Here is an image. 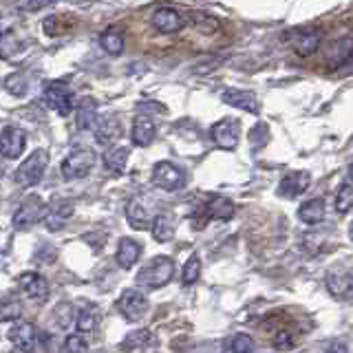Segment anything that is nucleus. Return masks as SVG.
<instances>
[{
	"label": "nucleus",
	"mask_w": 353,
	"mask_h": 353,
	"mask_svg": "<svg viewBox=\"0 0 353 353\" xmlns=\"http://www.w3.org/2000/svg\"><path fill=\"white\" fill-rule=\"evenodd\" d=\"M174 274V263L168 256H154L150 259L137 274V283L148 287V290H159V287L168 285Z\"/></svg>",
	"instance_id": "f257e3e1"
},
{
	"label": "nucleus",
	"mask_w": 353,
	"mask_h": 353,
	"mask_svg": "<svg viewBox=\"0 0 353 353\" xmlns=\"http://www.w3.org/2000/svg\"><path fill=\"white\" fill-rule=\"evenodd\" d=\"M47 165H49V152L44 148L33 150L29 157L18 165L16 170V183L20 188H33L42 181L44 172H47Z\"/></svg>",
	"instance_id": "f03ea898"
},
{
	"label": "nucleus",
	"mask_w": 353,
	"mask_h": 353,
	"mask_svg": "<svg viewBox=\"0 0 353 353\" xmlns=\"http://www.w3.org/2000/svg\"><path fill=\"white\" fill-rule=\"evenodd\" d=\"M93 165H95V152L88 148H77L64 157L62 174H64V179H69V181L84 179V176L93 170Z\"/></svg>",
	"instance_id": "7ed1b4c3"
},
{
	"label": "nucleus",
	"mask_w": 353,
	"mask_h": 353,
	"mask_svg": "<svg viewBox=\"0 0 353 353\" xmlns=\"http://www.w3.org/2000/svg\"><path fill=\"white\" fill-rule=\"evenodd\" d=\"M152 183L165 192H176L185 185V172L170 161H159L152 168Z\"/></svg>",
	"instance_id": "20e7f679"
},
{
	"label": "nucleus",
	"mask_w": 353,
	"mask_h": 353,
	"mask_svg": "<svg viewBox=\"0 0 353 353\" xmlns=\"http://www.w3.org/2000/svg\"><path fill=\"white\" fill-rule=\"evenodd\" d=\"M210 135H212L214 146H219L221 150H234L241 139V121L234 117L219 119L210 130Z\"/></svg>",
	"instance_id": "39448f33"
},
{
	"label": "nucleus",
	"mask_w": 353,
	"mask_h": 353,
	"mask_svg": "<svg viewBox=\"0 0 353 353\" xmlns=\"http://www.w3.org/2000/svg\"><path fill=\"white\" fill-rule=\"evenodd\" d=\"M18 290L22 292V296H25L27 301L36 303V305L47 303V298H49V283L38 272L22 274L18 279Z\"/></svg>",
	"instance_id": "423d86ee"
},
{
	"label": "nucleus",
	"mask_w": 353,
	"mask_h": 353,
	"mask_svg": "<svg viewBox=\"0 0 353 353\" xmlns=\"http://www.w3.org/2000/svg\"><path fill=\"white\" fill-rule=\"evenodd\" d=\"M117 309L126 320H130V323H139L148 312V298L137 290H126L119 296Z\"/></svg>",
	"instance_id": "0eeeda50"
},
{
	"label": "nucleus",
	"mask_w": 353,
	"mask_h": 353,
	"mask_svg": "<svg viewBox=\"0 0 353 353\" xmlns=\"http://www.w3.org/2000/svg\"><path fill=\"white\" fill-rule=\"evenodd\" d=\"M44 102L58 115H69L73 110V93L62 82H49L44 86Z\"/></svg>",
	"instance_id": "6e6552de"
},
{
	"label": "nucleus",
	"mask_w": 353,
	"mask_h": 353,
	"mask_svg": "<svg viewBox=\"0 0 353 353\" xmlns=\"http://www.w3.org/2000/svg\"><path fill=\"white\" fill-rule=\"evenodd\" d=\"M73 212H75V208H73V203L69 201V199H55L49 208H44L42 221H44V225H47V230L60 232L71 221Z\"/></svg>",
	"instance_id": "1a4fd4ad"
},
{
	"label": "nucleus",
	"mask_w": 353,
	"mask_h": 353,
	"mask_svg": "<svg viewBox=\"0 0 353 353\" xmlns=\"http://www.w3.org/2000/svg\"><path fill=\"white\" fill-rule=\"evenodd\" d=\"M44 201L40 196H27L25 201L20 203V208L14 212V228L16 230H29L38 223L44 214Z\"/></svg>",
	"instance_id": "9d476101"
},
{
	"label": "nucleus",
	"mask_w": 353,
	"mask_h": 353,
	"mask_svg": "<svg viewBox=\"0 0 353 353\" xmlns=\"http://www.w3.org/2000/svg\"><path fill=\"white\" fill-rule=\"evenodd\" d=\"M7 338H9V342H11V345H14L18 351L31 353L33 349H36L38 334H36V327H33L31 323H22V320H16V323L9 327Z\"/></svg>",
	"instance_id": "9b49d317"
},
{
	"label": "nucleus",
	"mask_w": 353,
	"mask_h": 353,
	"mask_svg": "<svg viewBox=\"0 0 353 353\" xmlns=\"http://www.w3.org/2000/svg\"><path fill=\"white\" fill-rule=\"evenodd\" d=\"M27 148V132L22 128L9 126L0 135V154L7 159H18Z\"/></svg>",
	"instance_id": "f8f14e48"
},
{
	"label": "nucleus",
	"mask_w": 353,
	"mask_h": 353,
	"mask_svg": "<svg viewBox=\"0 0 353 353\" xmlns=\"http://www.w3.org/2000/svg\"><path fill=\"white\" fill-rule=\"evenodd\" d=\"M351 287H353V281H351V272L347 268L334 265V268L327 272V290L331 296H336L338 301H347L351 296Z\"/></svg>",
	"instance_id": "ddd939ff"
},
{
	"label": "nucleus",
	"mask_w": 353,
	"mask_h": 353,
	"mask_svg": "<svg viewBox=\"0 0 353 353\" xmlns=\"http://www.w3.org/2000/svg\"><path fill=\"white\" fill-rule=\"evenodd\" d=\"M150 22L159 33H176V31H181L185 27L183 16L179 14V11L170 9V7H161V9L154 11Z\"/></svg>",
	"instance_id": "4468645a"
},
{
	"label": "nucleus",
	"mask_w": 353,
	"mask_h": 353,
	"mask_svg": "<svg viewBox=\"0 0 353 353\" xmlns=\"http://www.w3.org/2000/svg\"><path fill=\"white\" fill-rule=\"evenodd\" d=\"M221 99H223L228 106L245 110V113L256 115L259 110H261V104H259L256 95H254L252 91H243V88H225L223 95H221Z\"/></svg>",
	"instance_id": "2eb2a0df"
},
{
	"label": "nucleus",
	"mask_w": 353,
	"mask_h": 353,
	"mask_svg": "<svg viewBox=\"0 0 353 353\" xmlns=\"http://www.w3.org/2000/svg\"><path fill=\"white\" fill-rule=\"evenodd\" d=\"M309 183H312V174L305 172V170H296V172H290L285 174L281 179V185H279V194H283L285 199H296L301 196Z\"/></svg>",
	"instance_id": "dca6fc26"
},
{
	"label": "nucleus",
	"mask_w": 353,
	"mask_h": 353,
	"mask_svg": "<svg viewBox=\"0 0 353 353\" xmlns=\"http://www.w3.org/2000/svg\"><path fill=\"white\" fill-rule=\"evenodd\" d=\"M93 132H95V139L97 143H102V146H113L117 141V137L121 135V126H119V119L115 115H104L95 121L93 126Z\"/></svg>",
	"instance_id": "f3484780"
},
{
	"label": "nucleus",
	"mask_w": 353,
	"mask_h": 353,
	"mask_svg": "<svg viewBox=\"0 0 353 353\" xmlns=\"http://www.w3.org/2000/svg\"><path fill=\"white\" fill-rule=\"evenodd\" d=\"M154 135H157V126L148 115H137L132 119V128H130V139L135 146L146 148L152 143Z\"/></svg>",
	"instance_id": "a211bd4d"
},
{
	"label": "nucleus",
	"mask_w": 353,
	"mask_h": 353,
	"mask_svg": "<svg viewBox=\"0 0 353 353\" xmlns=\"http://www.w3.org/2000/svg\"><path fill=\"white\" fill-rule=\"evenodd\" d=\"M25 49V42L14 31V27L0 25V58L3 60H16Z\"/></svg>",
	"instance_id": "6ab92c4d"
},
{
	"label": "nucleus",
	"mask_w": 353,
	"mask_h": 353,
	"mask_svg": "<svg viewBox=\"0 0 353 353\" xmlns=\"http://www.w3.org/2000/svg\"><path fill=\"white\" fill-rule=\"evenodd\" d=\"M97 121V102L93 97H82L75 108V124L80 130H91Z\"/></svg>",
	"instance_id": "aec40b11"
},
{
	"label": "nucleus",
	"mask_w": 353,
	"mask_h": 353,
	"mask_svg": "<svg viewBox=\"0 0 353 353\" xmlns=\"http://www.w3.org/2000/svg\"><path fill=\"white\" fill-rule=\"evenodd\" d=\"M99 323H102V312H99V307L88 305L77 314L75 329H77V334H95L99 329Z\"/></svg>",
	"instance_id": "412c9836"
},
{
	"label": "nucleus",
	"mask_w": 353,
	"mask_h": 353,
	"mask_svg": "<svg viewBox=\"0 0 353 353\" xmlns=\"http://www.w3.org/2000/svg\"><path fill=\"white\" fill-rule=\"evenodd\" d=\"M141 256V245L137 241H132V239H121L119 241V245H117V254H115V259H117V265L119 268H124V270H130L132 265H135Z\"/></svg>",
	"instance_id": "4be33fe9"
},
{
	"label": "nucleus",
	"mask_w": 353,
	"mask_h": 353,
	"mask_svg": "<svg viewBox=\"0 0 353 353\" xmlns=\"http://www.w3.org/2000/svg\"><path fill=\"white\" fill-rule=\"evenodd\" d=\"M126 216H128V223L132 230H146L150 228V210L148 205L141 201V199H132L128 203V210H126Z\"/></svg>",
	"instance_id": "5701e85b"
},
{
	"label": "nucleus",
	"mask_w": 353,
	"mask_h": 353,
	"mask_svg": "<svg viewBox=\"0 0 353 353\" xmlns=\"http://www.w3.org/2000/svg\"><path fill=\"white\" fill-rule=\"evenodd\" d=\"M128 157L130 150L126 146H113L104 152V168L113 174H121L128 168Z\"/></svg>",
	"instance_id": "b1692460"
},
{
	"label": "nucleus",
	"mask_w": 353,
	"mask_h": 353,
	"mask_svg": "<svg viewBox=\"0 0 353 353\" xmlns=\"http://www.w3.org/2000/svg\"><path fill=\"white\" fill-rule=\"evenodd\" d=\"M174 228L176 221L172 216V212H159L152 221V236L157 243H168L174 236Z\"/></svg>",
	"instance_id": "393cba45"
},
{
	"label": "nucleus",
	"mask_w": 353,
	"mask_h": 353,
	"mask_svg": "<svg viewBox=\"0 0 353 353\" xmlns=\"http://www.w3.org/2000/svg\"><path fill=\"white\" fill-rule=\"evenodd\" d=\"M298 219L303 221L307 225H316L320 221L325 219V199L323 196H316V199H309L307 203H303L298 208Z\"/></svg>",
	"instance_id": "a878e982"
},
{
	"label": "nucleus",
	"mask_w": 353,
	"mask_h": 353,
	"mask_svg": "<svg viewBox=\"0 0 353 353\" xmlns=\"http://www.w3.org/2000/svg\"><path fill=\"white\" fill-rule=\"evenodd\" d=\"M320 40H323V31H318V29L303 31L301 36H296V40H294V49L298 51V55H312V53L318 51Z\"/></svg>",
	"instance_id": "bb28decb"
},
{
	"label": "nucleus",
	"mask_w": 353,
	"mask_h": 353,
	"mask_svg": "<svg viewBox=\"0 0 353 353\" xmlns=\"http://www.w3.org/2000/svg\"><path fill=\"white\" fill-rule=\"evenodd\" d=\"M99 47L110 55H119L124 51V36L115 29H106L102 36H99Z\"/></svg>",
	"instance_id": "cd10ccee"
},
{
	"label": "nucleus",
	"mask_w": 353,
	"mask_h": 353,
	"mask_svg": "<svg viewBox=\"0 0 353 353\" xmlns=\"http://www.w3.org/2000/svg\"><path fill=\"white\" fill-rule=\"evenodd\" d=\"M208 214L214 216V219L228 221V219L234 216V203H232L230 199H225V196H214L212 201H210V205H208Z\"/></svg>",
	"instance_id": "c85d7f7f"
},
{
	"label": "nucleus",
	"mask_w": 353,
	"mask_h": 353,
	"mask_svg": "<svg viewBox=\"0 0 353 353\" xmlns=\"http://www.w3.org/2000/svg\"><path fill=\"white\" fill-rule=\"evenodd\" d=\"M199 276H201V259L196 256V254H192L190 259L185 261L183 265V272H181V281L185 287H190L199 281Z\"/></svg>",
	"instance_id": "c756f323"
},
{
	"label": "nucleus",
	"mask_w": 353,
	"mask_h": 353,
	"mask_svg": "<svg viewBox=\"0 0 353 353\" xmlns=\"http://www.w3.org/2000/svg\"><path fill=\"white\" fill-rule=\"evenodd\" d=\"M154 345V338L150 331H132V334H128L124 338V347L126 349H146V347H152Z\"/></svg>",
	"instance_id": "7c9ffc66"
},
{
	"label": "nucleus",
	"mask_w": 353,
	"mask_h": 353,
	"mask_svg": "<svg viewBox=\"0 0 353 353\" xmlns=\"http://www.w3.org/2000/svg\"><path fill=\"white\" fill-rule=\"evenodd\" d=\"M351 205H353V190H351V183L345 181L338 188V192H336V210H338V214H349Z\"/></svg>",
	"instance_id": "2f4dec72"
},
{
	"label": "nucleus",
	"mask_w": 353,
	"mask_h": 353,
	"mask_svg": "<svg viewBox=\"0 0 353 353\" xmlns=\"http://www.w3.org/2000/svg\"><path fill=\"white\" fill-rule=\"evenodd\" d=\"M22 316V307L16 298H5V301H0V320H5V323H16Z\"/></svg>",
	"instance_id": "473e14b6"
},
{
	"label": "nucleus",
	"mask_w": 353,
	"mask_h": 353,
	"mask_svg": "<svg viewBox=\"0 0 353 353\" xmlns=\"http://www.w3.org/2000/svg\"><path fill=\"white\" fill-rule=\"evenodd\" d=\"M5 88L11 95L22 97V95H27V91H29V82H27V77L22 73H11L5 80Z\"/></svg>",
	"instance_id": "72a5a7b5"
},
{
	"label": "nucleus",
	"mask_w": 353,
	"mask_h": 353,
	"mask_svg": "<svg viewBox=\"0 0 353 353\" xmlns=\"http://www.w3.org/2000/svg\"><path fill=\"white\" fill-rule=\"evenodd\" d=\"M230 349L232 353H254L256 351V345H254V338L248 334H236L230 338Z\"/></svg>",
	"instance_id": "f704fd0d"
},
{
	"label": "nucleus",
	"mask_w": 353,
	"mask_h": 353,
	"mask_svg": "<svg viewBox=\"0 0 353 353\" xmlns=\"http://www.w3.org/2000/svg\"><path fill=\"white\" fill-rule=\"evenodd\" d=\"M64 353H88V342L82 334H71L64 340Z\"/></svg>",
	"instance_id": "c9c22d12"
},
{
	"label": "nucleus",
	"mask_w": 353,
	"mask_h": 353,
	"mask_svg": "<svg viewBox=\"0 0 353 353\" xmlns=\"http://www.w3.org/2000/svg\"><path fill=\"white\" fill-rule=\"evenodd\" d=\"M58 0H27L25 3V9L27 11H40V9H44V7H51V5H55Z\"/></svg>",
	"instance_id": "e433bc0d"
},
{
	"label": "nucleus",
	"mask_w": 353,
	"mask_h": 353,
	"mask_svg": "<svg viewBox=\"0 0 353 353\" xmlns=\"http://www.w3.org/2000/svg\"><path fill=\"white\" fill-rule=\"evenodd\" d=\"M294 345V340H292V336L287 334V331H281L279 336H276V349H290Z\"/></svg>",
	"instance_id": "4c0bfd02"
},
{
	"label": "nucleus",
	"mask_w": 353,
	"mask_h": 353,
	"mask_svg": "<svg viewBox=\"0 0 353 353\" xmlns=\"http://www.w3.org/2000/svg\"><path fill=\"white\" fill-rule=\"evenodd\" d=\"M325 353H349V349H347V345L345 342H331V345H327V349H325Z\"/></svg>",
	"instance_id": "58836bf2"
}]
</instances>
